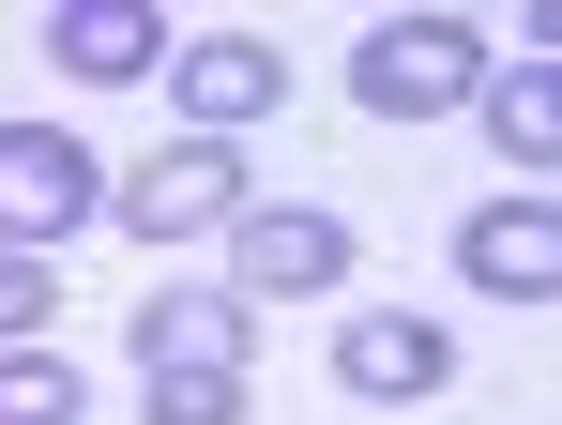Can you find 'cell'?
Segmentation results:
<instances>
[{
  "label": "cell",
  "instance_id": "obj_12",
  "mask_svg": "<svg viewBox=\"0 0 562 425\" xmlns=\"http://www.w3.org/2000/svg\"><path fill=\"white\" fill-rule=\"evenodd\" d=\"M137 411L153 425H244V365H168V380H137Z\"/></svg>",
  "mask_w": 562,
  "mask_h": 425
},
{
  "label": "cell",
  "instance_id": "obj_10",
  "mask_svg": "<svg viewBox=\"0 0 562 425\" xmlns=\"http://www.w3.org/2000/svg\"><path fill=\"white\" fill-rule=\"evenodd\" d=\"M471 107H486V137L517 153V182H548V153H562V91L532 77V61H502V77L471 91Z\"/></svg>",
  "mask_w": 562,
  "mask_h": 425
},
{
  "label": "cell",
  "instance_id": "obj_9",
  "mask_svg": "<svg viewBox=\"0 0 562 425\" xmlns=\"http://www.w3.org/2000/svg\"><path fill=\"white\" fill-rule=\"evenodd\" d=\"M244 335H259V304H213V289H153V304L122 320L137 380H168V365H244Z\"/></svg>",
  "mask_w": 562,
  "mask_h": 425
},
{
  "label": "cell",
  "instance_id": "obj_7",
  "mask_svg": "<svg viewBox=\"0 0 562 425\" xmlns=\"http://www.w3.org/2000/svg\"><path fill=\"white\" fill-rule=\"evenodd\" d=\"M457 273L486 289V304H548V289H562L548 198H486V213H457Z\"/></svg>",
  "mask_w": 562,
  "mask_h": 425
},
{
  "label": "cell",
  "instance_id": "obj_13",
  "mask_svg": "<svg viewBox=\"0 0 562 425\" xmlns=\"http://www.w3.org/2000/svg\"><path fill=\"white\" fill-rule=\"evenodd\" d=\"M61 320V289H46V258H0V349H31Z\"/></svg>",
  "mask_w": 562,
  "mask_h": 425
},
{
  "label": "cell",
  "instance_id": "obj_8",
  "mask_svg": "<svg viewBox=\"0 0 562 425\" xmlns=\"http://www.w3.org/2000/svg\"><path fill=\"white\" fill-rule=\"evenodd\" d=\"M46 61H61V77H92V91L168 77V15H153V0H61V15H46Z\"/></svg>",
  "mask_w": 562,
  "mask_h": 425
},
{
  "label": "cell",
  "instance_id": "obj_2",
  "mask_svg": "<svg viewBox=\"0 0 562 425\" xmlns=\"http://www.w3.org/2000/svg\"><path fill=\"white\" fill-rule=\"evenodd\" d=\"M106 213V168L61 137V122H0V258H46Z\"/></svg>",
  "mask_w": 562,
  "mask_h": 425
},
{
  "label": "cell",
  "instance_id": "obj_4",
  "mask_svg": "<svg viewBox=\"0 0 562 425\" xmlns=\"http://www.w3.org/2000/svg\"><path fill=\"white\" fill-rule=\"evenodd\" d=\"M228 273H244V304H289V289H350V213L244 198V213H228Z\"/></svg>",
  "mask_w": 562,
  "mask_h": 425
},
{
  "label": "cell",
  "instance_id": "obj_11",
  "mask_svg": "<svg viewBox=\"0 0 562 425\" xmlns=\"http://www.w3.org/2000/svg\"><path fill=\"white\" fill-rule=\"evenodd\" d=\"M92 395H77V365L61 349H0V425H77Z\"/></svg>",
  "mask_w": 562,
  "mask_h": 425
},
{
  "label": "cell",
  "instance_id": "obj_6",
  "mask_svg": "<svg viewBox=\"0 0 562 425\" xmlns=\"http://www.w3.org/2000/svg\"><path fill=\"white\" fill-rule=\"evenodd\" d=\"M168 91H183L198 137H244V122L289 91V61L259 46V31H198V46H168Z\"/></svg>",
  "mask_w": 562,
  "mask_h": 425
},
{
  "label": "cell",
  "instance_id": "obj_5",
  "mask_svg": "<svg viewBox=\"0 0 562 425\" xmlns=\"http://www.w3.org/2000/svg\"><path fill=\"white\" fill-rule=\"evenodd\" d=\"M335 380L380 395V411H411V395H441V380H457V335H441V320H411V304H366V320H335Z\"/></svg>",
  "mask_w": 562,
  "mask_h": 425
},
{
  "label": "cell",
  "instance_id": "obj_1",
  "mask_svg": "<svg viewBox=\"0 0 562 425\" xmlns=\"http://www.w3.org/2000/svg\"><path fill=\"white\" fill-rule=\"evenodd\" d=\"M471 91H486V31L471 15H380L350 46V107H380V122H457Z\"/></svg>",
  "mask_w": 562,
  "mask_h": 425
},
{
  "label": "cell",
  "instance_id": "obj_3",
  "mask_svg": "<svg viewBox=\"0 0 562 425\" xmlns=\"http://www.w3.org/2000/svg\"><path fill=\"white\" fill-rule=\"evenodd\" d=\"M106 213H122L137 244H213V228L244 213V168H228V137H168L153 168H106Z\"/></svg>",
  "mask_w": 562,
  "mask_h": 425
}]
</instances>
